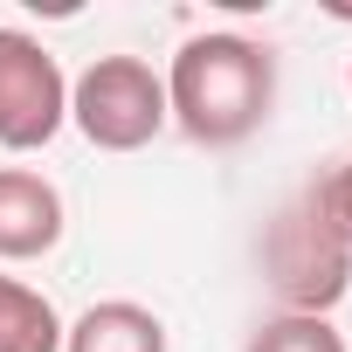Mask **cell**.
<instances>
[{
	"label": "cell",
	"instance_id": "cell-5",
	"mask_svg": "<svg viewBox=\"0 0 352 352\" xmlns=\"http://www.w3.org/2000/svg\"><path fill=\"white\" fill-rule=\"evenodd\" d=\"M63 194L35 166H0V263H35L63 242Z\"/></svg>",
	"mask_w": 352,
	"mask_h": 352
},
{
	"label": "cell",
	"instance_id": "cell-8",
	"mask_svg": "<svg viewBox=\"0 0 352 352\" xmlns=\"http://www.w3.org/2000/svg\"><path fill=\"white\" fill-rule=\"evenodd\" d=\"M242 352H345V338H338V324H331V318L276 311V318H263V324L249 331V345H242Z\"/></svg>",
	"mask_w": 352,
	"mask_h": 352
},
{
	"label": "cell",
	"instance_id": "cell-10",
	"mask_svg": "<svg viewBox=\"0 0 352 352\" xmlns=\"http://www.w3.org/2000/svg\"><path fill=\"white\" fill-rule=\"evenodd\" d=\"M345 83H352V69H345Z\"/></svg>",
	"mask_w": 352,
	"mask_h": 352
},
{
	"label": "cell",
	"instance_id": "cell-7",
	"mask_svg": "<svg viewBox=\"0 0 352 352\" xmlns=\"http://www.w3.org/2000/svg\"><path fill=\"white\" fill-rule=\"evenodd\" d=\"M0 352H63L56 304L14 276H0Z\"/></svg>",
	"mask_w": 352,
	"mask_h": 352
},
{
	"label": "cell",
	"instance_id": "cell-4",
	"mask_svg": "<svg viewBox=\"0 0 352 352\" xmlns=\"http://www.w3.org/2000/svg\"><path fill=\"white\" fill-rule=\"evenodd\" d=\"M63 124H69L63 63L28 28H0V145L8 152H42Z\"/></svg>",
	"mask_w": 352,
	"mask_h": 352
},
{
	"label": "cell",
	"instance_id": "cell-1",
	"mask_svg": "<svg viewBox=\"0 0 352 352\" xmlns=\"http://www.w3.org/2000/svg\"><path fill=\"white\" fill-rule=\"evenodd\" d=\"M276 111V49L235 28L194 35L180 42L166 69V118L180 124L194 145L228 152L242 138H256Z\"/></svg>",
	"mask_w": 352,
	"mask_h": 352
},
{
	"label": "cell",
	"instance_id": "cell-9",
	"mask_svg": "<svg viewBox=\"0 0 352 352\" xmlns=\"http://www.w3.org/2000/svg\"><path fill=\"white\" fill-rule=\"evenodd\" d=\"M311 194H318V208H324V221L345 235V249H352V159L345 166H331L324 180H311Z\"/></svg>",
	"mask_w": 352,
	"mask_h": 352
},
{
	"label": "cell",
	"instance_id": "cell-2",
	"mask_svg": "<svg viewBox=\"0 0 352 352\" xmlns=\"http://www.w3.org/2000/svg\"><path fill=\"white\" fill-rule=\"evenodd\" d=\"M263 276H270L276 304L297 311V318H324L352 290V249L324 221V208H318L311 187L297 201H283L276 221L263 228Z\"/></svg>",
	"mask_w": 352,
	"mask_h": 352
},
{
	"label": "cell",
	"instance_id": "cell-3",
	"mask_svg": "<svg viewBox=\"0 0 352 352\" xmlns=\"http://www.w3.org/2000/svg\"><path fill=\"white\" fill-rule=\"evenodd\" d=\"M69 124L97 152H138L173 124L166 118V76L145 56H97L69 83Z\"/></svg>",
	"mask_w": 352,
	"mask_h": 352
},
{
	"label": "cell",
	"instance_id": "cell-6",
	"mask_svg": "<svg viewBox=\"0 0 352 352\" xmlns=\"http://www.w3.org/2000/svg\"><path fill=\"white\" fill-rule=\"evenodd\" d=\"M63 352H166V324L131 297H104L76 324H63Z\"/></svg>",
	"mask_w": 352,
	"mask_h": 352
}]
</instances>
